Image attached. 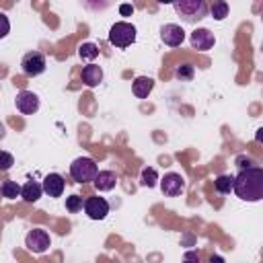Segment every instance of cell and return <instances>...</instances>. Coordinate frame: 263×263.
I'll return each instance as SVG.
<instances>
[{
	"label": "cell",
	"mask_w": 263,
	"mask_h": 263,
	"mask_svg": "<svg viewBox=\"0 0 263 263\" xmlns=\"http://www.w3.org/2000/svg\"><path fill=\"white\" fill-rule=\"evenodd\" d=\"M41 187H43V193H47L49 197H60V195L64 193L66 183H64V177H62V175H58V173H49V175H45Z\"/></svg>",
	"instance_id": "cell-12"
},
{
	"label": "cell",
	"mask_w": 263,
	"mask_h": 263,
	"mask_svg": "<svg viewBox=\"0 0 263 263\" xmlns=\"http://www.w3.org/2000/svg\"><path fill=\"white\" fill-rule=\"evenodd\" d=\"M82 208L90 220H105L109 214V203L105 197H88Z\"/></svg>",
	"instance_id": "cell-9"
},
{
	"label": "cell",
	"mask_w": 263,
	"mask_h": 263,
	"mask_svg": "<svg viewBox=\"0 0 263 263\" xmlns=\"http://www.w3.org/2000/svg\"><path fill=\"white\" fill-rule=\"evenodd\" d=\"M191 47L193 49H197V51H208V49H212L214 47V43H216V37H214V33L210 31V29H195L193 33H191Z\"/></svg>",
	"instance_id": "cell-11"
},
{
	"label": "cell",
	"mask_w": 263,
	"mask_h": 263,
	"mask_svg": "<svg viewBox=\"0 0 263 263\" xmlns=\"http://www.w3.org/2000/svg\"><path fill=\"white\" fill-rule=\"evenodd\" d=\"M160 39L168 47H179L183 43V39H185V31L179 25L168 23V25H162L160 27Z\"/></svg>",
	"instance_id": "cell-10"
},
{
	"label": "cell",
	"mask_w": 263,
	"mask_h": 263,
	"mask_svg": "<svg viewBox=\"0 0 263 263\" xmlns=\"http://www.w3.org/2000/svg\"><path fill=\"white\" fill-rule=\"evenodd\" d=\"M183 189H185V181L179 173H166L160 181V191L166 197H177L183 193Z\"/></svg>",
	"instance_id": "cell-8"
},
{
	"label": "cell",
	"mask_w": 263,
	"mask_h": 263,
	"mask_svg": "<svg viewBox=\"0 0 263 263\" xmlns=\"http://www.w3.org/2000/svg\"><path fill=\"white\" fill-rule=\"evenodd\" d=\"M12 164H14V158H12V154H10V152H4V150H0V171H8Z\"/></svg>",
	"instance_id": "cell-24"
},
{
	"label": "cell",
	"mask_w": 263,
	"mask_h": 263,
	"mask_svg": "<svg viewBox=\"0 0 263 263\" xmlns=\"http://www.w3.org/2000/svg\"><path fill=\"white\" fill-rule=\"evenodd\" d=\"M49 245H51V238H49L47 230H43V228H33V230H29L27 236H25V247H27L31 253L41 255V253H45V251L49 249Z\"/></svg>",
	"instance_id": "cell-6"
},
{
	"label": "cell",
	"mask_w": 263,
	"mask_h": 263,
	"mask_svg": "<svg viewBox=\"0 0 263 263\" xmlns=\"http://www.w3.org/2000/svg\"><path fill=\"white\" fill-rule=\"evenodd\" d=\"M173 8L183 23H197L208 16L205 0H173Z\"/></svg>",
	"instance_id": "cell-2"
},
{
	"label": "cell",
	"mask_w": 263,
	"mask_h": 263,
	"mask_svg": "<svg viewBox=\"0 0 263 263\" xmlns=\"http://www.w3.org/2000/svg\"><path fill=\"white\" fill-rule=\"evenodd\" d=\"M14 105L23 115H33L39 109V97L33 90H21L14 97Z\"/></svg>",
	"instance_id": "cell-7"
},
{
	"label": "cell",
	"mask_w": 263,
	"mask_h": 263,
	"mask_svg": "<svg viewBox=\"0 0 263 263\" xmlns=\"http://www.w3.org/2000/svg\"><path fill=\"white\" fill-rule=\"evenodd\" d=\"M140 183H142L144 187H154V185L158 183V173H156V168H152V166L142 168V173H140Z\"/></svg>",
	"instance_id": "cell-20"
},
{
	"label": "cell",
	"mask_w": 263,
	"mask_h": 263,
	"mask_svg": "<svg viewBox=\"0 0 263 263\" xmlns=\"http://www.w3.org/2000/svg\"><path fill=\"white\" fill-rule=\"evenodd\" d=\"M158 4H173V0H156Z\"/></svg>",
	"instance_id": "cell-28"
},
{
	"label": "cell",
	"mask_w": 263,
	"mask_h": 263,
	"mask_svg": "<svg viewBox=\"0 0 263 263\" xmlns=\"http://www.w3.org/2000/svg\"><path fill=\"white\" fill-rule=\"evenodd\" d=\"M82 205H84V201H82V197H80V195H70V197H66V210H68L70 214L80 212V210H82Z\"/></svg>",
	"instance_id": "cell-22"
},
{
	"label": "cell",
	"mask_w": 263,
	"mask_h": 263,
	"mask_svg": "<svg viewBox=\"0 0 263 263\" xmlns=\"http://www.w3.org/2000/svg\"><path fill=\"white\" fill-rule=\"evenodd\" d=\"M45 55L41 53V51H29V53H25L23 55V60H21V70H23V74L25 76H39V74H43L45 72Z\"/></svg>",
	"instance_id": "cell-5"
},
{
	"label": "cell",
	"mask_w": 263,
	"mask_h": 263,
	"mask_svg": "<svg viewBox=\"0 0 263 263\" xmlns=\"http://www.w3.org/2000/svg\"><path fill=\"white\" fill-rule=\"evenodd\" d=\"M119 12H121V16H129L134 12V6L132 4H121L119 6Z\"/></svg>",
	"instance_id": "cell-27"
},
{
	"label": "cell",
	"mask_w": 263,
	"mask_h": 263,
	"mask_svg": "<svg viewBox=\"0 0 263 263\" xmlns=\"http://www.w3.org/2000/svg\"><path fill=\"white\" fill-rule=\"evenodd\" d=\"M78 55H80L82 60H95V58L99 55V47H97L95 43H82V45L78 47Z\"/></svg>",
	"instance_id": "cell-21"
},
{
	"label": "cell",
	"mask_w": 263,
	"mask_h": 263,
	"mask_svg": "<svg viewBox=\"0 0 263 263\" xmlns=\"http://www.w3.org/2000/svg\"><path fill=\"white\" fill-rule=\"evenodd\" d=\"M255 160L251 156H236V166L238 168H247V166H253Z\"/></svg>",
	"instance_id": "cell-26"
},
{
	"label": "cell",
	"mask_w": 263,
	"mask_h": 263,
	"mask_svg": "<svg viewBox=\"0 0 263 263\" xmlns=\"http://www.w3.org/2000/svg\"><path fill=\"white\" fill-rule=\"evenodd\" d=\"M232 183H234L232 175H218L216 181H214V187H216L218 193H230L232 191Z\"/></svg>",
	"instance_id": "cell-18"
},
{
	"label": "cell",
	"mask_w": 263,
	"mask_h": 263,
	"mask_svg": "<svg viewBox=\"0 0 263 263\" xmlns=\"http://www.w3.org/2000/svg\"><path fill=\"white\" fill-rule=\"evenodd\" d=\"M232 191L242 201H261L263 199V168L247 166L234 177Z\"/></svg>",
	"instance_id": "cell-1"
},
{
	"label": "cell",
	"mask_w": 263,
	"mask_h": 263,
	"mask_svg": "<svg viewBox=\"0 0 263 263\" xmlns=\"http://www.w3.org/2000/svg\"><path fill=\"white\" fill-rule=\"evenodd\" d=\"M193 74H195V68H193L191 64H183V66H179V68L175 70V76H177L179 80H191Z\"/></svg>",
	"instance_id": "cell-23"
},
{
	"label": "cell",
	"mask_w": 263,
	"mask_h": 263,
	"mask_svg": "<svg viewBox=\"0 0 263 263\" xmlns=\"http://www.w3.org/2000/svg\"><path fill=\"white\" fill-rule=\"evenodd\" d=\"M134 41H136V27L132 23L119 21L109 29V43L111 45L123 49V47H129Z\"/></svg>",
	"instance_id": "cell-3"
},
{
	"label": "cell",
	"mask_w": 263,
	"mask_h": 263,
	"mask_svg": "<svg viewBox=\"0 0 263 263\" xmlns=\"http://www.w3.org/2000/svg\"><path fill=\"white\" fill-rule=\"evenodd\" d=\"M210 12L216 21H224L228 16V2L226 0H214V4L210 6Z\"/></svg>",
	"instance_id": "cell-19"
},
{
	"label": "cell",
	"mask_w": 263,
	"mask_h": 263,
	"mask_svg": "<svg viewBox=\"0 0 263 263\" xmlns=\"http://www.w3.org/2000/svg\"><path fill=\"white\" fill-rule=\"evenodd\" d=\"M8 31H10V21L4 12H0V39H4L8 35Z\"/></svg>",
	"instance_id": "cell-25"
},
{
	"label": "cell",
	"mask_w": 263,
	"mask_h": 263,
	"mask_svg": "<svg viewBox=\"0 0 263 263\" xmlns=\"http://www.w3.org/2000/svg\"><path fill=\"white\" fill-rule=\"evenodd\" d=\"M43 193V187L37 183V181H27L23 187H21V197L27 201V203H35Z\"/></svg>",
	"instance_id": "cell-16"
},
{
	"label": "cell",
	"mask_w": 263,
	"mask_h": 263,
	"mask_svg": "<svg viewBox=\"0 0 263 263\" xmlns=\"http://www.w3.org/2000/svg\"><path fill=\"white\" fill-rule=\"evenodd\" d=\"M92 183H95L97 191H111V189H115V185H117V175H115L113 171H99V173L95 175Z\"/></svg>",
	"instance_id": "cell-13"
},
{
	"label": "cell",
	"mask_w": 263,
	"mask_h": 263,
	"mask_svg": "<svg viewBox=\"0 0 263 263\" xmlns=\"http://www.w3.org/2000/svg\"><path fill=\"white\" fill-rule=\"evenodd\" d=\"M152 88H154V80L150 76H138L134 80V84H132V90H134V95L138 99H146L152 92Z\"/></svg>",
	"instance_id": "cell-15"
},
{
	"label": "cell",
	"mask_w": 263,
	"mask_h": 263,
	"mask_svg": "<svg viewBox=\"0 0 263 263\" xmlns=\"http://www.w3.org/2000/svg\"><path fill=\"white\" fill-rule=\"evenodd\" d=\"M0 195L6 199H16L21 195V185L16 181H4L0 185Z\"/></svg>",
	"instance_id": "cell-17"
},
{
	"label": "cell",
	"mask_w": 263,
	"mask_h": 263,
	"mask_svg": "<svg viewBox=\"0 0 263 263\" xmlns=\"http://www.w3.org/2000/svg\"><path fill=\"white\" fill-rule=\"evenodd\" d=\"M80 78H82V82H84L86 86L92 88V86H97V84L103 80V70H101V66H97V64H88V66L82 68Z\"/></svg>",
	"instance_id": "cell-14"
},
{
	"label": "cell",
	"mask_w": 263,
	"mask_h": 263,
	"mask_svg": "<svg viewBox=\"0 0 263 263\" xmlns=\"http://www.w3.org/2000/svg\"><path fill=\"white\" fill-rule=\"evenodd\" d=\"M97 173H99V166L90 156H78L70 164V175L76 183H90Z\"/></svg>",
	"instance_id": "cell-4"
}]
</instances>
